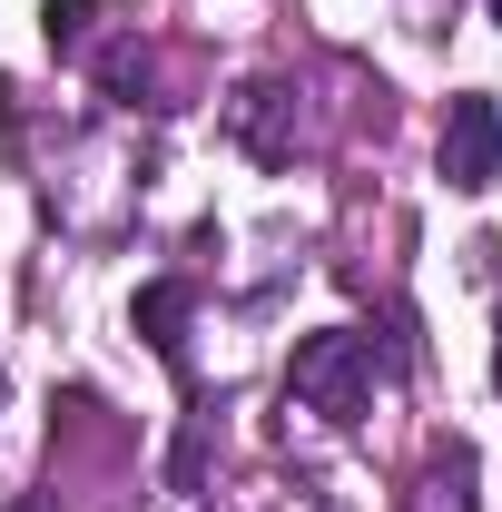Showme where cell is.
Masks as SVG:
<instances>
[{"label":"cell","mask_w":502,"mask_h":512,"mask_svg":"<svg viewBox=\"0 0 502 512\" xmlns=\"http://www.w3.org/2000/svg\"><path fill=\"white\" fill-rule=\"evenodd\" d=\"M227 138L247 148L256 168H286L296 158V79H247L227 99Z\"/></svg>","instance_id":"cell-3"},{"label":"cell","mask_w":502,"mask_h":512,"mask_svg":"<svg viewBox=\"0 0 502 512\" xmlns=\"http://www.w3.org/2000/svg\"><path fill=\"white\" fill-rule=\"evenodd\" d=\"M443 178L463 197H483L502 178V109H493V89H463L453 109H443Z\"/></svg>","instance_id":"cell-2"},{"label":"cell","mask_w":502,"mask_h":512,"mask_svg":"<svg viewBox=\"0 0 502 512\" xmlns=\"http://www.w3.org/2000/svg\"><path fill=\"white\" fill-rule=\"evenodd\" d=\"M89 20H99L89 0H50V10H40V30H50V50H89Z\"/></svg>","instance_id":"cell-7"},{"label":"cell","mask_w":502,"mask_h":512,"mask_svg":"<svg viewBox=\"0 0 502 512\" xmlns=\"http://www.w3.org/2000/svg\"><path fill=\"white\" fill-rule=\"evenodd\" d=\"M493 20H502V0H493Z\"/></svg>","instance_id":"cell-9"},{"label":"cell","mask_w":502,"mask_h":512,"mask_svg":"<svg viewBox=\"0 0 502 512\" xmlns=\"http://www.w3.org/2000/svg\"><path fill=\"white\" fill-rule=\"evenodd\" d=\"M375 335H355V325H315V335H296V355H286V394L306 404V414H325V424H355V414H375Z\"/></svg>","instance_id":"cell-1"},{"label":"cell","mask_w":502,"mask_h":512,"mask_svg":"<svg viewBox=\"0 0 502 512\" xmlns=\"http://www.w3.org/2000/svg\"><path fill=\"white\" fill-rule=\"evenodd\" d=\"M178 325H188V286H178V276L138 286V335H148V345H158L168 365H188V335H178Z\"/></svg>","instance_id":"cell-6"},{"label":"cell","mask_w":502,"mask_h":512,"mask_svg":"<svg viewBox=\"0 0 502 512\" xmlns=\"http://www.w3.org/2000/svg\"><path fill=\"white\" fill-rule=\"evenodd\" d=\"M99 89H109L119 109H158V50H148V40H109V50H99Z\"/></svg>","instance_id":"cell-5"},{"label":"cell","mask_w":502,"mask_h":512,"mask_svg":"<svg viewBox=\"0 0 502 512\" xmlns=\"http://www.w3.org/2000/svg\"><path fill=\"white\" fill-rule=\"evenodd\" d=\"M483 493V453L463 444V434H443L424 463H414V483H404V512H473Z\"/></svg>","instance_id":"cell-4"},{"label":"cell","mask_w":502,"mask_h":512,"mask_svg":"<svg viewBox=\"0 0 502 512\" xmlns=\"http://www.w3.org/2000/svg\"><path fill=\"white\" fill-rule=\"evenodd\" d=\"M493 394H502V325H493Z\"/></svg>","instance_id":"cell-8"},{"label":"cell","mask_w":502,"mask_h":512,"mask_svg":"<svg viewBox=\"0 0 502 512\" xmlns=\"http://www.w3.org/2000/svg\"><path fill=\"white\" fill-rule=\"evenodd\" d=\"M0 394H10V384H0Z\"/></svg>","instance_id":"cell-10"}]
</instances>
